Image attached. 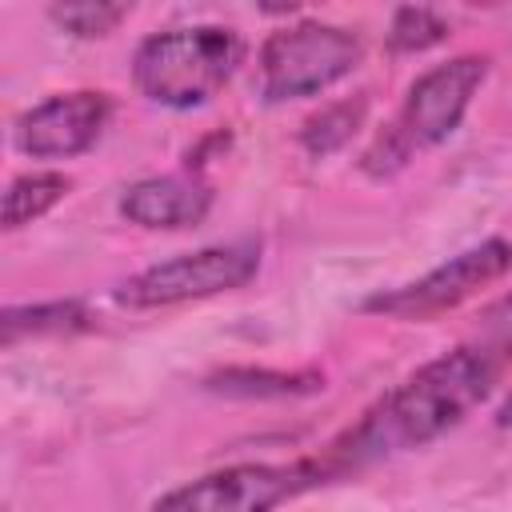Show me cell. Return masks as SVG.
<instances>
[{
  "label": "cell",
  "instance_id": "cell-1",
  "mask_svg": "<svg viewBox=\"0 0 512 512\" xmlns=\"http://www.w3.org/2000/svg\"><path fill=\"white\" fill-rule=\"evenodd\" d=\"M512 348L468 340L428 364H420L412 376H404L392 392H384L340 440L328 444L320 460L324 476H348L360 472L384 456L424 448L448 428H456L500 380Z\"/></svg>",
  "mask_w": 512,
  "mask_h": 512
},
{
  "label": "cell",
  "instance_id": "cell-2",
  "mask_svg": "<svg viewBox=\"0 0 512 512\" xmlns=\"http://www.w3.org/2000/svg\"><path fill=\"white\" fill-rule=\"evenodd\" d=\"M244 36L224 24L168 28L140 40L132 56V84L140 96L164 108H200L208 104L240 68Z\"/></svg>",
  "mask_w": 512,
  "mask_h": 512
},
{
  "label": "cell",
  "instance_id": "cell-3",
  "mask_svg": "<svg viewBox=\"0 0 512 512\" xmlns=\"http://www.w3.org/2000/svg\"><path fill=\"white\" fill-rule=\"evenodd\" d=\"M484 76H488L484 56H456V60L436 64L424 76H416V84L404 96L400 116L388 124V132L376 136V144L364 152L360 168L368 176L384 180V176L400 172L416 152L444 144L460 128Z\"/></svg>",
  "mask_w": 512,
  "mask_h": 512
},
{
  "label": "cell",
  "instance_id": "cell-4",
  "mask_svg": "<svg viewBox=\"0 0 512 512\" xmlns=\"http://www.w3.org/2000/svg\"><path fill=\"white\" fill-rule=\"evenodd\" d=\"M364 56V40L340 24L300 20L260 44V96L268 104L320 96Z\"/></svg>",
  "mask_w": 512,
  "mask_h": 512
},
{
  "label": "cell",
  "instance_id": "cell-5",
  "mask_svg": "<svg viewBox=\"0 0 512 512\" xmlns=\"http://www.w3.org/2000/svg\"><path fill=\"white\" fill-rule=\"evenodd\" d=\"M316 484H328L316 456L292 464H232L164 492L148 512H276Z\"/></svg>",
  "mask_w": 512,
  "mask_h": 512
},
{
  "label": "cell",
  "instance_id": "cell-6",
  "mask_svg": "<svg viewBox=\"0 0 512 512\" xmlns=\"http://www.w3.org/2000/svg\"><path fill=\"white\" fill-rule=\"evenodd\" d=\"M256 268H260V248L252 240L212 244V248H196V252L160 260L128 276L116 288V300L124 308H172V304L236 292L256 276Z\"/></svg>",
  "mask_w": 512,
  "mask_h": 512
},
{
  "label": "cell",
  "instance_id": "cell-7",
  "mask_svg": "<svg viewBox=\"0 0 512 512\" xmlns=\"http://www.w3.org/2000/svg\"><path fill=\"white\" fill-rule=\"evenodd\" d=\"M508 268H512V244L492 236V240H480L476 248L452 256L448 264L432 268L428 276H420L412 284L368 296L364 312H376V316H388V320H432V316L464 304L480 288L496 284Z\"/></svg>",
  "mask_w": 512,
  "mask_h": 512
},
{
  "label": "cell",
  "instance_id": "cell-8",
  "mask_svg": "<svg viewBox=\"0 0 512 512\" xmlns=\"http://www.w3.org/2000/svg\"><path fill=\"white\" fill-rule=\"evenodd\" d=\"M108 116H112V100L104 92H92V88L60 92L28 108L16 120L12 140L32 160H72L100 140Z\"/></svg>",
  "mask_w": 512,
  "mask_h": 512
},
{
  "label": "cell",
  "instance_id": "cell-9",
  "mask_svg": "<svg viewBox=\"0 0 512 512\" xmlns=\"http://www.w3.org/2000/svg\"><path fill=\"white\" fill-rule=\"evenodd\" d=\"M212 208V188L188 172V176H148L124 188L120 196V216L140 228H196Z\"/></svg>",
  "mask_w": 512,
  "mask_h": 512
},
{
  "label": "cell",
  "instance_id": "cell-10",
  "mask_svg": "<svg viewBox=\"0 0 512 512\" xmlns=\"http://www.w3.org/2000/svg\"><path fill=\"white\" fill-rule=\"evenodd\" d=\"M204 388L232 400H296L324 388V376L312 368L280 372V368H220L204 376Z\"/></svg>",
  "mask_w": 512,
  "mask_h": 512
},
{
  "label": "cell",
  "instance_id": "cell-11",
  "mask_svg": "<svg viewBox=\"0 0 512 512\" xmlns=\"http://www.w3.org/2000/svg\"><path fill=\"white\" fill-rule=\"evenodd\" d=\"M88 324H92V316H88V308L80 300H48V304L4 308L0 344L12 348L24 336H68V332H84Z\"/></svg>",
  "mask_w": 512,
  "mask_h": 512
},
{
  "label": "cell",
  "instance_id": "cell-12",
  "mask_svg": "<svg viewBox=\"0 0 512 512\" xmlns=\"http://www.w3.org/2000/svg\"><path fill=\"white\" fill-rule=\"evenodd\" d=\"M72 180L64 172H24L8 184L4 192V228L16 232L32 220H40L44 212H52L64 196H68Z\"/></svg>",
  "mask_w": 512,
  "mask_h": 512
},
{
  "label": "cell",
  "instance_id": "cell-13",
  "mask_svg": "<svg viewBox=\"0 0 512 512\" xmlns=\"http://www.w3.org/2000/svg\"><path fill=\"white\" fill-rule=\"evenodd\" d=\"M368 116V100L356 96V100H336V104H324L320 112H312L300 128V144L308 156H332L340 152L364 124Z\"/></svg>",
  "mask_w": 512,
  "mask_h": 512
},
{
  "label": "cell",
  "instance_id": "cell-14",
  "mask_svg": "<svg viewBox=\"0 0 512 512\" xmlns=\"http://www.w3.org/2000/svg\"><path fill=\"white\" fill-rule=\"evenodd\" d=\"M124 16H128V4H108V0H64V4L48 8V20L80 40H100V36L116 32V24Z\"/></svg>",
  "mask_w": 512,
  "mask_h": 512
},
{
  "label": "cell",
  "instance_id": "cell-15",
  "mask_svg": "<svg viewBox=\"0 0 512 512\" xmlns=\"http://www.w3.org/2000/svg\"><path fill=\"white\" fill-rule=\"evenodd\" d=\"M444 36H448V24H444L432 8H424V4H404V8H396L392 24H388V52H396V56L428 52V48H436Z\"/></svg>",
  "mask_w": 512,
  "mask_h": 512
},
{
  "label": "cell",
  "instance_id": "cell-16",
  "mask_svg": "<svg viewBox=\"0 0 512 512\" xmlns=\"http://www.w3.org/2000/svg\"><path fill=\"white\" fill-rule=\"evenodd\" d=\"M476 340L484 344H500V348H512V292L492 300L484 312H480V324H476Z\"/></svg>",
  "mask_w": 512,
  "mask_h": 512
},
{
  "label": "cell",
  "instance_id": "cell-17",
  "mask_svg": "<svg viewBox=\"0 0 512 512\" xmlns=\"http://www.w3.org/2000/svg\"><path fill=\"white\" fill-rule=\"evenodd\" d=\"M496 428H512V396L496 408Z\"/></svg>",
  "mask_w": 512,
  "mask_h": 512
}]
</instances>
